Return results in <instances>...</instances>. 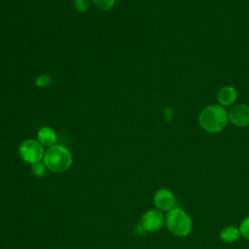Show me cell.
Wrapping results in <instances>:
<instances>
[{"instance_id": "5", "label": "cell", "mask_w": 249, "mask_h": 249, "mask_svg": "<svg viewBox=\"0 0 249 249\" xmlns=\"http://www.w3.org/2000/svg\"><path fill=\"white\" fill-rule=\"evenodd\" d=\"M164 222L165 218L162 212L159 209H152L143 214L140 226L145 231L155 232L162 228Z\"/></svg>"}, {"instance_id": "3", "label": "cell", "mask_w": 249, "mask_h": 249, "mask_svg": "<svg viewBox=\"0 0 249 249\" xmlns=\"http://www.w3.org/2000/svg\"><path fill=\"white\" fill-rule=\"evenodd\" d=\"M165 224L168 231L178 237L189 235L193 230L191 217L183 209L177 207H174L167 212Z\"/></svg>"}, {"instance_id": "12", "label": "cell", "mask_w": 249, "mask_h": 249, "mask_svg": "<svg viewBox=\"0 0 249 249\" xmlns=\"http://www.w3.org/2000/svg\"><path fill=\"white\" fill-rule=\"evenodd\" d=\"M93 4V0H74V6L79 13L87 12Z\"/></svg>"}, {"instance_id": "14", "label": "cell", "mask_w": 249, "mask_h": 249, "mask_svg": "<svg viewBox=\"0 0 249 249\" xmlns=\"http://www.w3.org/2000/svg\"><path fill=\"white\" fill-rule=\"evenodd\" d=\"M93 4L99 10L107 11L115 5V0H93Z\"/></svg>"}, {"instance_id": "7", "label": "cell", "mask_w": 249, "mask_h": 249, "mask_svg": "<svg viewBox=\"0 0 249 249\" xmlns=\"http://www.w3.org/2000/svg\"><path fill=\"white\" fill-rule=\"evenodd\" d=\"M154 203L159 210L168 212L175 207L176 199L170 190L160 189L154 196Z\"/></svg>"}, {"instance_id": "16", "label": "cell", "mask_w": 249, "mask_h": 249, "mask_svg": "<svg viewBox=\"0 0 249 249\" xmlns=\"http://www.w3.org/2000/svg\"><path fill=\"white\" fill-rule=\"evenodd\" d=\"M164 116H165L166 120H168V121H170L172 119V109L170 107H169V112H168V109L166 108V110L164 112Z\"/></svg>"}, {"instance_id": "8", "label": "cell", "mask_w": 249, "mask_h": 249, "mask_svg": "<svg viewBox=\"0 0 249 249\" xmlns=\"http://www.w3.org/2000/svg\"><path fill=\"white\" fill-rule=\"evenodd\" d=\"M237 98V91L231 86H225L221 88L217 93V100L223 107L232 105Z\"/></svg>"}, {"instance_id": "1", "label": "cell", "mask_w": 249, "mask_h": 249, "mask_svg": "<svg viewBox=\"0 0 249 249\" xmlns=\"http://www.w3.org/2000/svg\"><path fill=\"white\" fill-rule=\"evenodd\" d=\"M229 121L225 107L217 104L204 107L198 115L199 125L207 132L217 133L222 131Z\"/></svg>"}, {"instance_id": "2", "label": "cell", "mask_w": 249, "mask_h": 249, "mask_svg": "<svg viewBox=\"0 0 249 249\" xmlns=\"http://www.w3.org/2000/svg\"><path fill=\"white\" fill-rule=\"evenodd\" d=\"M46 167L54 173H62L72 164V155L69 150L61 145H53L44 155Z\"/></svg>"}, {"instance_id": "11", "label": "cell", "mask_w": 249, "mask_h": 249, "mask_svg": "<svg viewBox=\"0 0 249 249\" xmlns=\"http://www.w3.org/2000/svg\"><path fill=\"white\" fill-rule=\"evenodd\" d=\"M47 169H48V168L46 167L45 163L42 162V161L33 163L32 166H31L32 173H33L36 177H43V176H45L46 173H47Z\"/></svg>"}, {"instance_id": "4", "label": "cell", "mask_w": 249, "mask_h": 249, "mask_svg": "<svg viewBox=\"0 0 249 249\" xmlns=\"http://www.w3.org/2000/svg\"><path fill=\"white\" fill-rule=\"evenodd\" d=\"M20 158L27 163H36L44 159L43 146L34 139H28L23 141L18 148Z\"/></svg>"}, {"instance_id": "15", "label": "cell", "mask_w": 249, "mask_h": 249, "mask_svg": "<svg viewBox=\"0 0 249 249\" xmlns=\"http://www.w3.org/2000/svg\"><path fill=\"white\" fill-rule=\"evenodd\" d=\"M240 235H242L245 239L249 240V217H246L239 227Z\"/></svg>"}, {"instance_id": "6", "label": "cell", "mask_w": 249, "mask_h": 249, "mask_svg": "<svg viewBox=\"0 0 249 249\" xmlns=\"http://www.w3.org/2000/svg\"><path fill=\"white\" fill-rule=\"evenodd\" d=\"M229 120L232 124L238 127L249 125V105L240 103L233 105L228 113Z\"/></svg>"}, {"instance_id": "13", "label": "cell", "mask_w": 249, "mask_h": 249, "mask_svg": "<svg viewBox=\"0 0 249 249\" xmlns=\"http://www.w3.org/2000/svg\"><path fill=\"white\" fill-rule=\"evenodd\" d=\"M36 85L39 88H47L49 86H51L53 84V78L50 75H46V74H42L40 76L37 77L36 79Z\"/></svg>"}, {"instance_id": "9", "label": "cell", "mask_w": 249, "mask_h": 249, "mask_svg": "<svg viewBox=\"0 0 249 249\" xmlns=\"http://www.w3.org/2000/svg\"><path fill=\"white\" fill-rule=\"evenodd\" d=\"M38 141L42 146L52 147L56 143V133L55 131L50 126H43L39 129L37 133Z\"/></svg>"}, {"instance_id": "10", "label": "cell", "mask_w": 249, "mask_h": 249, "mask_svg": "<svg viewBox=\"0 0 249 249\" xmlns=\"http://www.w3.org/2000/svg\"><path fill=\"white\" fill-rule=\"evenodd\" d=\"M239 236H240L239 229L234 228V227H227V228L223 229L220 233L221 239L227 243H231V242L236 241Z\"/></svg>"}]
</instances>
